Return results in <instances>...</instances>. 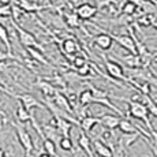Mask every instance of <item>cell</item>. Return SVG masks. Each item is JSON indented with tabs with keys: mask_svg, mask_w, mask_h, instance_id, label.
<instances>
[{
	"mask_svg": "<svg viewBox=\"0 0 157 157\" xmlns=\"http://www.w3.org/2000/svg\"><path fill=\"white\" fill-rule=\"evenodd\" d=\"M13 126L15 127V132H17L18 141H19V144L22 145V147L25 149L26 157H30L33 149H34V144H33V140H32V137H30V134L22 127V126L14 124V123H13Z\"/></svg>",
	"mask_w": 157,
	"mask_h": 157,
	"instance_id": "cell-1",
	"label": "cell"
},
{
	"mask_svg": "<svg viewBox=\"0 0 157 157\" xmlns=\"http://www.w3.org/2000/svg\"><path fill=\"white\" fill-rule=\"evenodd\" d=\"M128 112L131 115L134 119H138V120H144L147 126L150 127V123H149V112H147V108L144 102H140V101H131L128 104Z\"/></svg>",
	"mask_w": 157,
	"mask_h": 157,
	"instance_id": "cell-2",
	"label": "cell"
},
{
	"mask_svg": "<svg viewBox=\"0 0 157 157\" xmlns=\"http://www.w3.org/2000/svg\"><path fill=\"white\" fill-rule=\"evenodd\" d=\"M49 124L53 126V127L60 132L62 137H70V132L72 128V123L70 120L64 119V117H62V116H57V115H53L52 122H51Z\"/></svg>",
	"mask_w": 157,
	"mask_h": 157,
	"instance_id": "cell-3",
	"label": "cell"
},
{
	"mask_svg": "<svg viewBox=\"0 0 157 157\" xmlns=\"http://www.w3.org/2000/svg\"><path fill=\"white\" fill-rule=\"evenodd\" d=\"M15 30H17L18 33V37H19V41L21 44L23 45L25 48H37L38 44H37V40H36V37L32 34V33H29L28 30L22 29L21 26H18L17 23H13Z\"/></svg>",
	"mask_w": 157,
	"mask_h": 157,
	"instance_id": "cell-4",
	"label": "cell"
},
{
	"mask_svg": "<svg viewBox=\"0 0 157 157\" xmlns=\"http://www.w3.org/2000/svg\"><path fill=\"white\" fill-rule=\"evenodd\" d=\"M18 100H19V102L23 105V108L28 109L29 112H32L34 108H44L43 104H41V102L34 97V96L29 94V93H25V94L18 96Z\"/></svg>",
	"mask_w": 157,
	"mask_h": 157,
	"instance_id": "cell-5",
	"label": "cell"
},
{
	"mask_svg": "<svg viewBox=\"0 0 157 157\" xmlns=\"http://www.w3.org/2000/svg\"><path fill=\"white\" fill-rule=\"evenodd\" d=\"M97 13V8L94 7V6L89 4V3H83V4L78 6L77 10H75V14L78 15V18H79L81 21H86V19H90V18H93Z\"/></svg>",
	"mask_w": 157,
	"mask_h": 157,
	"instance_id": "cell-6",
	"label": "cell"
},
{
	"mask_svg": "<svg viewBox=\"0 0 157 157\" xmlns=\"http://www.w3.org/2000/svg\"><path fill=\"white\" fill-rule=\"evenodd\" d=\"M115 41L123 47L124 49H127L131 55H137V44L130 36H115Z\"/></svg>",
	"mask_w": 157,
	"mask_h": 157,
	"instance_id": "cell-7",
	"label": "cell"
},
{
	"mask_svg": "<svg viewBox=\"0 0 157 157\" xmlns=\"http://www.w3.org/2000/svg\"><path fill=\"white\" fill-rule=\"evenodd\" d=\"M92 146L94 149V153L98 157H113V152L108 145L101 142L100 140H96L94 142H92Z\"/></svg>",
	"mask_w": 157,
	"mask_h": 157,
	"instance_id": "cell-8",
	"label": "cell"
},
{
	"mask_svg": "<svg viewBox=\"0 0 157 157\" xmlns=\"http://www.w3.org/2000/svg\"><path fill=\"white\" fill-rule=\"evenodd\" d=\"M105 68H107V72L111 77L116 78V79H124V72H123V68L119 63L105 62Z\"/></svg>",
	"mask_w": 157,
	"mask_h": 157,
	"instance_id": "cell-9",
	"label": "cell"
},
{
	"mask_svg": "<svg viewBox=\"0 0 157 157\" xmlns=\"http://www.w3.org/2000/svg\"><path fill=\"white\" fill-rule=\"evenodd\" d=\"M53 102L60 111H66L67 113H72V107L68 101V98L62 93H56L53 97Z\"/></svg>",
	"mask_w": 157,
	"mask_h": 157,
	"instance_id": "cell-10",
	"label": "cell"
},
{
	"mask_svg": "<svg viewBox=\"0 0 157 157\" xmlns=\"http://www.w3.org/2000/svg\"><path fill=\"white\" fill-rule=\"evenodd\" d=\"M41 131H43L44 140H49V141H52V142H59L60 138H62L60 132L51 124H44Z\"/></svg>",
	"mask_w": 157,
	"mask_h": 157,
	"instance_id": "cell-11",
	"label": "cell"
},
{
	"mask_svg": "<svg viewBox=\"0 0 157 157\" xmlns=\"http://www.w3.org/2000/svg\"><path fill=\"white\" fill-rule=\"evenodd\" d=\"M78 145H79V147L85 152V155L87 157H94L93 156V152H92V141H90V138L87 137L83 131L79 132V137H78Z\"/></svg>",
	"mask_w": 157,
	"mask_h": 157,
	"instance_id": "cell-12",
	"label": "cell"
},
{
	"mask_svg": "<svg viewBox=\"0 0 157 157\" xmlns=\"http://www.w3.org/2000/svg\"><path fill=\"white\" fill-rule=\"evenodd\" d=\"M100 123V117H94V116H83L79 122V126L82 128V131L85 132H90L92 128H94V126H97Z\"/></svg>",
	"mask_w": 157,
	"mask_h": 157,
	"instance_id": "cell-13",
	"label": "cell"
},
{
	"mask_svg": "<svg viewBox=\"0 0 157 157\" xmlns=\"http://www.w3.org/2000/svg\"><path fill=\"white\" fill-rule=\"evenodd\" d=\"M119 122H120V117L115 116V115H102L100 117V123L108 130L116 128L119 126Z\"/></svg>",
	"mask_w": 157,
	"mask_h": 157,
	"instance_id": "cell-14",
	"label": "cell"
},
{
	"mask_svg": "<svg viewBox=\"0 0 157 157\" xmlns=\"http://www.w3.org/2000/svg\"><path fill=\"white\" fill-rule=\"evenodd\" d=\"M94 43L97 44L101 49H109L113 44V38L111 37V36L105 34V33H101V34L94 37Z\"/></svg>",
	"mask_w": 157,
	"mask_h": 157,
	"instance_id": "cell-15",
	"label": "cell"
},
{
	"mask_svg": "<svg viewBox=\"0 0 157 157\" xmlns=\"http://www.w3.org/2000/svg\"><path fill=\"white\" fill-rule=\"evenodd\" d=\"M140 138V132H134V134H123L122 138L119 140V145L122 149H127L132 144L137 142V140Z\"/></svg>",
	"mask_w": 157,
	"mask_h": 157,
	"instance_id": "cell-16",
	"label": "cell"
},
{
	"mask_svg": "<svg viewBox=\"0 0 157 157\" xmlns=\"http://www.w3.org/2000/svg\"><path fill=\"white\" fill-rule=\"evenodd\" d=\"M37 85H38V89L41 90V93H43L45 97H55V94L57 93L55 86L52 83L47 82V81H38Z\"/></svg>",
	"mask_w": 157,
	"mask_h": 157,
	"instance_id": "cell-17",
	"label": "cell"
},
{
	"mask_svg": "<svg viewBox=\"0 0 157 157\" xmlns=\"http://www.w3.org/2000/svg\"><path fill=\"white\" fill-rule=\"evenodd\" d=\"M117 128H119L123 134H134V132H140L137 130V127H135V126L127 119H120Z\"/></svg>",
	"mask_w": 157,
	"mask_h": 157,
	"instance_id": "cell-18",
	"label": "cell"
},
{
	"mask_svg": "<svg viewBox=\"0 0 157 157\" xmlns=\"http://www.w3.org/2000/svg\"><path fill=\"white\" fill-rule=\"evenodd\" d=\"M0 41L4 44L6 48H7V53H8V55L13 56V55H11V51H13V48H11L10 37H8V32H7V29H6V26H3L2 23H0Z\"/></svg>",
	"mask_w": 157,
	"mask_h": 157,
	"instance_id": "cell-19",
	"label": "cell"
},
{
	"mask_svg": "<svg viewBox=\"0 0 157 157\" xmlns=\"http://www.w3.org/2000/svg\"><path fill=\"white\" fill-rule=\"evenodd\" d=\"M30 117H32V112L25 109L23 105L19 102V105H18V108H17V119L19 120L21 123H26L30 120Z\"/></svg>",
	"mask_w": 157,
	"mask_h": 157,
	"instance_id": "cell-20",
	"label": "cell"
},
{
	"mask_svg": "<svg viewBox=\"0 0 157 157\" xmlns=\"http://www.w3.org/2000/svg\"><path fill=\"white\" fill-rule=\"evenodd\" d=\"M63 51H64L67 55H72L78 51V45L77 41L74 38H67V40L63 41Z\"/></svg>",
	"mask_w": 157,
	"mask_h": 157,
	"instance_id": "cell-21",
	"label": "cell"
},
{
	"mask_svg": "<svg viewBox=\"0 0 157 157\" xmlns=\"http://www.w3.org/2000/svg\"><path fill=\"white\" fill-rule=\"evenodd\" d=\"M18 7L22 11H30V13H32V11H37L41 8L37 3H32V2H29V0H19V2H18Z\"/></svg>",
	"mask_w": 157,
	"mask_h": 157,
	"instance_id": "cell-22",
	"label": "cell"
},
{
	"mask_svg": "<svg viewBox=\"0 0 157 157\" xmlns=\"http://www.w3.org/2000/svg\"><path fill=\"white\" fill-rule=\"evenodd\" d=\"M43 149H44V153L49 155L51 157H56L57 153H56V144L52 142L49 140H44L43 141Z\"/></svg>",
	"mask_w": 157,
	"mask_h": 157,
	"instance_id": "cell-23",
	"label": "cell"
},
{
	"mask_svg": "<svg viewBox=\"0 0 157 157\" xmlns=\"http://www.w3.org/2000/svg\"><path fill=\"white\" fill-rule=\"evenodd\" d=\"M66 23H67L70 28H79L81 26V19L78 18V15L75 13H68L64 15Z\"/></svg>",
	"mask_w": 157,
	"mask_h": 157,
	"instance_id": "cell-24",
	"label": "cell"
},
{
	"mask_svg": "<svg viewBox=\"0 0 157 157\" xmlns=\"http://www.w3.org/2000/svg\"><path fill=\"white\" fill-rule=\"evenodd\" d=\"M28 52L36 62H40V63H43V64H48V60L45 59L44 55L37 49V48H28Z\"/></svg>",
	"mask_w": 157,
	"mask_h": 157,
	"instance_id": "cell-25",
	"label": "cell"
},
{
	"mask_svg": "<svg viewBox=\"0 0 157 157\" xmlns=\"http://www.w3.org/2000/svg\"><path fill=\"white\" fill-rule=\"evenodd\" d=\"M93 101H94V98H93V94H92V92H90V89L81 92V94H79V104L81 105H87Z\"/></svg>",
	"mask_w": 157,
	"mask_h": 157,
	"instance_id": "cell-26",
	"label": "cell"
},
{
	"mask_svg": "<svg viewBox=\"0 0 157 157\" xmlns=\"http://www.w3.org/2000/svg\"><path fill=\"white\" fill-rule=\"evenodd\" d=\"M59 146L62 150H64V152H71L72 149H74V145H72V141L70 137H62L59 141Z\"/></svg>",
	"mask_w": 157,
	"mask_h": 157,
	"instance_id": "cell-27",
	"label": "cell"
},
{
	"mask_svg": "<svg viewBox=\"0 0 157 157\" xmlns=\"http://www.w3.org/2000/svg\"><path fill=\"white\" fill-rule=\"evenodd\" d=\"M155 23V17L152 14H145L142 17L138 18V25L141 26H145V28H149Z\"/></svg>",
	"mask_w": 157,
	"mask_h": 157,
	"instance_id": "cell-28",
	"label": "cell"
},
{
	"mask_svg": "<svg viewBox=\"0 0 157 157\" xmlns=\"http://www.w3.org/2000/svg\"><path fill=\"white\" fill-rule=\"evenodd\" d=\"M137 4H135L134 2H131V0H128V2H126L124 4H123L122 7V13L124 15H132L135 14V11H137Z\"/></svg>",
	"mask_w": 157,
	"mask_h": 157,
	"instance_id": "cell-29",
	"label": "cell"
},
{
	"mask_svg": "<svg viewBox=\"0 0 157 157\" xmlns=\"http://www.w3.org/2000/svg\"><path fill=\"white\" fill-rule=\"evenodd\" d=\"M13 15V6L0 4V18H8Z\"/></svg>",
	"mask_w": 157,
	"mask_h": 157,
	"instance_id": "cell-30",
	"label": "cell"
},
{
	"mask_svg": "<svg viewBox=\"0 0 157 157\" xmlns=\"http://www.w3.org/2000/svg\"><path fill=\"white\" fill-rule=\"evenodd\" d=\"M145 98H146V104L145 105H146V108H147V112L157 116V104H155L150 98H147V97H145Z\"/></svg>",
	"mask_w": 157,
	"mask_h": 157,
	"instance_id": "cell-31",
	"label": "cell"
},
{
	"mask_svg": "<svg viewBox=\"0 0 157 157\" xmlns=\"http://www.w3.org/2000/svg\"><path fill=\"white\" fill-rule=\"evenodd\" d=\"M72 64H74L75 68H78V70H79V68H82L83 66L86 64V60L83 59L82 56H77V57L74 59V62H72Z\"/></svg>",
	"mask_w": 157,
	"mask_h": 157,
	"instance_id": "cell-32",
	"label": "cell"
},
{
	"mask_svg": "<svg viewBox=\"0 0 157 157\" xmlns=\"http://www.w3.org/2000/svg\"><path fill=\"white\" fill-rule=\"evenodd\" d=\"M115 0H96V6L97 7L96 8H104V7H107L108 4H111V3H113Z\"/></svg>",
	"mask_w": 157,
	"mask_h": 157,
	"instance_id": "cell-33",
	"label": "cell"
},
{
	"mask_svg": "<svg viewBox=\"0 0 157 157\" xmlns=\"http://www.w3.org/2000/svg\"><path fill=\"white\" fill-rule=\"evenodd\" d=\"M89 71H90V67H89V64H86L83 66L82 68H79V70H78V74H81V75H87L89 74Z\"/></svg>",
	"mask_w": 157,
	"mask_h": 157,
	"instance_id": "cell-34",
	"label": "cell"
},
{
	"mask_svg": "<svg viewBox=\"0 0 157 157\" xmlns=\"http://www.w3.org/2000/svg\"><path fill=\"white\" fill-rule=\"evenodd\" d=\"M0 157H6V152L2 149V147H0Z\"/></svg>",
	"mask_w": 157,
	"mask_h": 157,
	"instance_id": "cell-35",
	"label": "cell"
},
{
	"mask_svg": "<svg viewBox=\"0 0 157 157\" xmlns=\"http://www.w3.org/2000/svg\"><path fill=\"white\" fill-rule=\"evenodd\" d=\"M38 157H51V156L47 155V153H41V155H38Z\"/></svg>",
	"mask_w": 157,
	"mask_h": 157,
	"instance_id": "cell-36",
	"label": "cell"
},
{
	"mask_svg": "<svg viewBox=\"0 0 157 157\" xmlns=\"http://www.w3.org/2000/svg\"><path fill=\"white\" fill-rule=\"evenodd\" d=\"M149 2H150V3H152V4H155V6H157V2H156V0H149Z\"/></svg>",
	"mask_w": 157,
	"mask_h": 157,
	"instance_id": "cell-37",
	"label": "cell"
},
{
	"mask_svg": "<svg viewBox=\"0 0 157 157\" xmlns=\"http://www.w3.org/2000/svg\"><path fill=\"white\" fill-rule=\"evenodd\" d=\"M153 25H155V26H156V28H157V21H156V22H155V23H153Z\"/></svg>",
	"mask_w": 157,
	"mask_h": 157,
	"instance_id": "cell-38",
	"label": "cell"
},
{
	"mask_svg": "<svg viewBox=\"0 0 157 157\" xmlns=\"http://www.w3.org/2000/svg\"><path fill=\"white\" fill-rule=\"evenodd\" d=\"M82 157H87V156H86V155H83V156H82Z\"/></svg>",
	"mask_w": 157,
	"mask_h": 157,
	"instance_id": "cell-39",
	"label": "cell"
},
{
	"mask_svg": "<svg viewBox=\"0 0 157 157\" xmlns=\"http://www.w3.org/2000/svg\"><path fill=\"white\" fill-rule=\"evenodd\" d=\"M113 157H115V156H113ZM116 157H117V156H116Z\"/></svg>",
	"mask_w": 157,
	"mask_h": 157,
	"instance_id": "cell-40",
	"label": "cell"
}]
</instances>
